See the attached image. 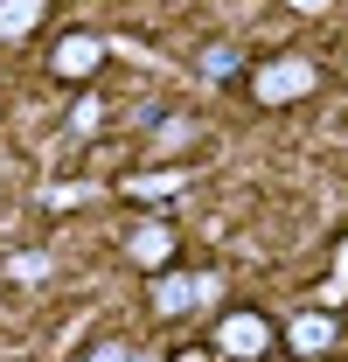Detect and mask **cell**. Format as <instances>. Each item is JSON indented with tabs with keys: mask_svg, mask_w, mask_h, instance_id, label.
<instances>
[{
	"mask_svg": "<svg viewBox=\"0 0 348 362\" xmlns=\"http://www.w3.org/2000/svg\"><path fill=\"white\" fill-rule=\"evenodd\" d=\"M49 21V0H0V42H28Z\"/></svg>",
	"mask_w": 348,
	"mask_h": 362,
	"instance_id": "cell-7",
	"label": "cell"
},
{
	"mask_svg": "<svg viewBox=\"0 0 348 362\" xmlns=\"http://www.w3.org/2000/svg\"><path fill=\"white\" fill-rule=\"evenodd\" d=\"M49 70H56L63 84H91V77L105 70V42H98L91 28H77V35H63V42H56V56H49Z\"/></svg>",
	"mask_w": 348,
	"mask_h": 362,
	"instance_id": "cell-4",
	"label": "cell"
},
{
	"mask_svg": "<svg viewBox=\"0 0 348 362\" xmlns=\"http://www.w3.org/2000/svg\"><path fill=\"white\" fill-rule=\"evenodd\" d=\"M237 63H244L237 42H209V49H202V77H237Z\"/></svg>",
	"mask_w": 348,
	"mask_h": 362,
	"instance_id": "cell-8",
	"label": "cell"
},
{
	"mask_svg": "<svg viewBox=\"0 0 348 362\" xmlns=\"http://www.w3.org/2000/svg\"><path fill=\"white\" fill-rule=\"evenodd\" d=\"M98 119H105L98 98H77V105H70V133H98Z\"/></svg>",
	"mask_w": 348,
	"mask_h": 362,
	"instance_id": "cell-10",
	"label": "cell"
},
{
	"mask_svg": "<svg viewBox=\"0 0 348 362\" xmlns=\"http://www.w3.org/2000/svg\"><path fill=\"white\" fill-rule=\"evenodd\" d=\"M286 341H293L300 356H327V349L342 341V320L327 314V307H306V314H293V327H286Z\"/></svg>",
	"mask_w": 348,
	"mask_h": 362,
	"instance_id": "cell-6",
	"label": "cell"
},
{
	"mask_svg": "<svg viewBox=\"0 0 348 362\" xmlns=\"http://www.w3.org/2000/svg\"><path fill=\"white\" fill-rule=\"evenodd\" d=\"M91 362H153V356H139V349H126V341H105Z\"/></svg>",
	"mask_w": 348,
	"mask_h": 362,
	"instance_id": "cell-12",
	"label": "cell"
},
{
	"mask_svg": "<svg viewBox=\"0 0 348 362\" xmlns=\"http://www.w3.org/2000/svg\"><path fill=\"white\" fill-rule=\"evenodd\" d=\"M126 258H132L139 272H168V265H174V230L161 223V216L132 223V230H126Z\"/></svg>",
	"mask_w": 348,
	"mask_h": 362,
	"instance_id": "cell-5",
	"label": "cell"
},
{
	"mask_svg": "<svg viewBox=\"0 0 348 362\" xmlns=\"http://www.w3.org/2000/svg\"><path fill=\"white\" fill-rule=\"evenodd\" d=\"M7 272H14V279H49V258H42V251H14Z\"/></svg>",
	"mask_w": 348,
	"mask_h": 362,
	"instance_id": "cell-11",
	"label": "cell"
},
{
	"mask_svg": "<svg viewBox=\"0 0 348 362\" xmlns=\"http://www.w3.org/2000/svg\"><path fill=\"white\" fill-rule=\"evenodd\" d=\"M174 362H209V349H181V356H174Z\"/></svg>",
	"mask_w": 348,
	"mask_h": 362,
	"instance_id": "cell-13",
	"label": "cell"
},
{
	"mask_svg": "<svg viewBox=\"0 0 348 362\" xmlns=\"http://www.w3.org/2000/svg\"><path fill=\"white\" fill-rule=\"evenodd\" d=\"M300 7H327V0H300Z\"/></svg>",
	"mask_w": 348,
	"mask_h": 362,
	"instance_id": "cell-14",
	"label": "cell"
},
{
	"mask_svg": "<svg viewBox=\"0 0 348 362\" xmlns=\"http://www.w3.org/2000/svg\"><path fill=\"white\" fill-rule=\"evenodd\" d=\"M272 341H279V327L244 307V314H223V320H216L209 356H223V362H265V356H272Z\"/></svg>",
	"mask_w": 348,
	"mask_h": 362,
	"instance_id": "cell-2",
	"label": "cell"
},
{
	"mask_svg": "<svg viewBox=\"0 0 348 362\" xmlns=\"http://www.w3.org/2000/svg\"><path fill=\"white\" fill-rule=\"evenodd\" d=\"M223 279L216 272H153V314H188V307H202V300H216Z\"/></svg>",
	"mask_w": 348,
	"mask_h": 362,
	"instance_id": "cell-3",
	"label": "cell"
},
{
	"mask_svg": "<svg viewBox=\"0 0 348 362\" xmlns=\"http://www.w3.org/2000/svg\"><path fill=\"white\" fill-rule=\"evenodd\" d=\"M313 84H320V63H313V56H272V63L251 70V98H258L265 112L313 98Z\"/></svg>",
	"mask_w": 348,
	"mask_h": 362,
	"instance_id": "cell-1",
	"label": "cell"
},
{
	"mask_svg": "<svg viewBox=\"0 0 348 362\" xmlns=\"http://www.w3.org/2000/svg\"><path fill=\"white\" fill-rule=\"evenodd\" d=\"M126 188H132V195H174V188H181V175H174V168H161V175H132Z\"/></svg>",
	"mask_w": 348,
	"mask_h": 362,
	"instance_id": "cell-9",
	"label": "cell"
}]
</instances>
